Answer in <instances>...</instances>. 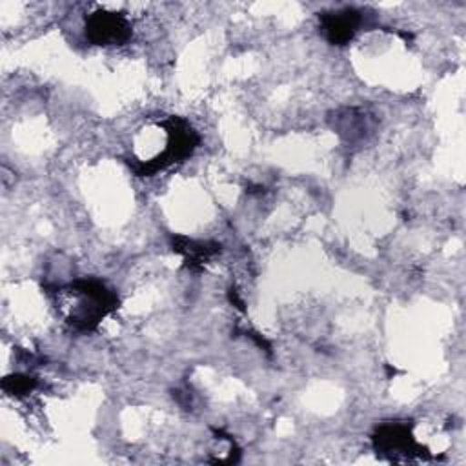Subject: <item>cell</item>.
<instances>
[{
  "label": "cell",
  "mask_w": 466,
  "mask_h": 466,
  "mask_svg": "<svg viewBox=\"0 0 466 466\" xmlns=\"http://www.w3.org/2000/svg\"><path fill=\"white\" fill-rule=\"evenodd\" d=\"M322 25L329 42L346 44L359 25V13L353 9H344L339 13L324 15Z\"/></svg>",
  "instance_id": "obj_2"
},
{
  "label": "cell",
  "mask_w": 466,
  "mask_h": 466,
  "mask_svg": "<svg viewBox=\"0 0 466 466\" xmlns=\"http://www.w3.org/2000/svg\"><path fill=\"white\" fill-rule=\"evenodd\" d=\"M86 35L93 44H120L129 36V24L122 15L98 11L87 18Z\"/></svg>",
  "instance_id": "obj_1"
}]
</instances>
